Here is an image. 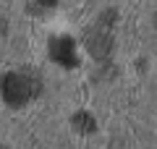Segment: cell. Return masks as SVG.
Returning a JSON list of instances; mask_svg holds the SVG:
<instances>
[{
    "instance_id": "1",
    "label": "cell",
    "mask_w": 157,
    "mask_h": 149,
    "mask_svg": "<svg viewBox=\"0 0 157 149\" xmlns=\"http://www.w3.org/2000/svg\"><path fill=\"white\" fill-rule=\"evenodd\" d=\"M50 52H52L60 63H73V47H71L68 42L63 44L60 39H55V42H52V47H50Z\"/></svg>"
}]
</instances>
